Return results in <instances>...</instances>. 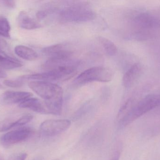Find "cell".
Wrapping results in <instances>:
<instances>
[{
	"label": "cell",
	"instance_id": "obj_23",
	"mask_svg": "<svg viewBox=\"0 0 160 160\" xmlns=\"http://www.w3.org/2000/svg\"><path fill=\"white\" fill-rule=\"evenodd\" d=\"M27 157V154L26 153H20L16 157V160H25Z\"/></svg>",
	"mask_w": 160,
	"mask_h": 160
},
{
	"label": "cell",
	"instance_id": "obj_14",
	"mask_svg": "<svg viewBox=\"0 0 160 160\" xmlns=\"http://www.w3.org/2000/svg\"><path fill=\"white\" fill-rule=\"evenodd\" d=\"M18 23L22 29L33 30L41 27V25L31 18L25 11H21L19 14Z\"/></svg>",
	"mask_w": 160,
	"mask_h": 160
},
{
	"label": "cell",
	"instance_id": "obj_19",
	"mask_svg": "<svg viewBox=\"0 0 160 160\" xmlns=\"http://www.w3.org/2000/svg\"><path fill=\"white\" fill-rule=\"evenodd\" d=\"M6 86L12 88H19L23 85V81L19 78L16 80H6L3 81Z\"/></svg>",
	"mask_w": 160,
	"mask_h": 160
},
{
	"label": "cell",
	"instance_id": "obj_1",
	"mask_svg": "<svg viewBox=\"0 0 160 160\" xmlns=\"http://www.w3.org/2000/svg\"><path fill=\"white\" fill-rule=\"evenodd\" d=\"M29 87L44 100L49 114L59 115L62 111L63 90L58 85L49 82L32 81Z\"/></svg>",
	"mask_w": 160,
	"mask_h": 160
},
{
	"label": "cell",
	"instance_id": "obj_7",
	"mask_svg": "<svg viewBox=\"0 0 160 160\" xmlns=\"http://www.w3.org/2000/svg\"><path fill=\"white\" fill-rule=\"evenodd\" d=\"M70 125L71 122L67 119H51L43 122L39 129L42 135L52 137L62 133Z\"/></svg>",
	"mask_w": 160,
	"mask_h": 160
},
{
	"label": "cell",
	"instance_id": "obj_21",
	"mask_svg": "<svg viewBox=\"0 0 160 160\" xmlns=\"http://www.w3.org/2000/svg\"><path fill=\"white\" fill-rule=\"evenodd\" d=\"M51 9H45L40 10L37 13L36 17L38 20L43 19L46 18L51 12Z\"/></svg>",
	"mask_w": 160,
	"mask_h": 160
},
{
	"label": "cell",
	"instance_id": "obj_28",
	"mask_svg": "<svg viewBox=\"0 0 160 160\" xmlns=\"http://www.w3.org/2000/svg\"></svg>",
	"mask_w": 160,
	"mask_h": 160
},
{
	"label": "cell",
	"instance_id": "obj_15",
	"mask_svg": "<svg viewBox=\"0 0 160 160\" xmlns=\"http://www.w3.org/2000/svg\"><path fill=\"white\" fill-rule=\"evenodd\" d=\"M15 52L19 57L27 61H33L38 57L36 52L32 49L23 45L16 46L15 48Z\"/></svg>",
	"mask_w": 160,
	"mask_h": 160
},
{
	"label": "cell",
	"instance_id": "obj_4",
	"mask_svg": "<svg viewBox=\"0 0 160 160\" xmlns=\"http://www.w3.org/2000/svg\"><path fill=\"white\" fill-rule=\"evenodd\" d=\"M76 73V65H68L60 67L42 73L24 75L19 78L23 81L32 80V81L52 83L54 81H61L68 80L72 78Z\"/></svg>",
	"mask_w": 160,
	"mask_h": 160
},
{
	"label": "cell",
	"instance_id": "obj_5",
	"mask_svg": "<svg viewBox=\"0 0 160 160\" xmlns=\"http://www.w3.org/2000/svg\"><path fill=\"white\" fill-rule=\"evenodd\" d=\"M160 105V95H148L131 108L128 112L120 119V123L122 126H127Z\"/></svg>",
	"mask_w": 160,
	"mask_h": 160
},
{
	"label": "cell",
	"instance_id": "obj_3",
	"mask_svg": "<svg viewBox=\"0 0 160 160\" xmlns=\"http://www.w3.org/2000/svg\"><path fill=\"white\" fill-rule=\"evenodd\" d=\"M96 14L90 5L78 3L65 8L60 13V20L63 22H86L94 19Z\"/></svg>",
	"mask_w": 160,
	"mask_h": 160
},
{
	"label": "cell",
	"instance_id": "obj_2",
	"mask_svg": "<svg viewBox=\"0 0 160 160\" xmlns=\"http://www.w3.org/2000/svg\"><path fill=\"white\" fill-rule=\"evenodd\" d=\"M131 37L137 41H145L160 38V18L148 13L136 15L132 23Z\"/></svg>",
	"mask_w": 160,
	"mask_h": 160
},
{
	"label": "cell",
	"instance_id": "obj_26",
	"mask_svg": "<svg viewBox=\"0 0 160 160\" xmlns=\"http://www.w3.org/2000/svg\"><path fill=\"white\" fill-rule=\"evenodd\" d=\"M0 160H4V158L2 154L0 153Z\"/></svg>",
	"mask_w": 160,
	"mask_h": 160
},
{
	"label": "cell",
	"instance_id": "obj_27",
	"mask_svg": "<svg viewBox=\"0 0 160 160\" xmlns=\"http://www.w3.org/2000/svg\"><path fill=\"white\" fill-rule=\"evenodd\" d=\"M2 42H1V39H0V50H2Z\"/></svg>",
	"mask_w": 160,
	"mask_h": 160
},
{
	"label": "cell",
	"instance_id": "obj_13",
	"mask_svg": "<svg viewBox=\"0 0 160 160\" xmlns=\"http://www.w3.org/2000/svg\"><path fill=\"white\" fill-rule=\"evenodd\" d=\"M22 63L18 59L9 56L2 50H0V68L12 70L21 67Z\"/></svg>",
	"mask_w": 160,
	"mask_h": 160
},
{
	"label": "cell",
	"instance_id": "obj_12",
	"mask_svg": "<svg viewBox=\"0 0 160 160\" xmlns=\"http://www.w3.org/2000/svg\"><path fill=\"white\" fill-rule=\"evenodd\" d=\"M42 53L45 55L52 57L71 56L73 53L67 49L65 45L58 44L46 47L42 49Z\"/></svg>",
	"mask_w": 160,
	"mask_h": 160
},
{
	"label": "cell",
	"instance_id": "obj_16",
	"mask_svg": "<svg viewBox=\"0 0 160 160\" xmlns=\"http://www.w3.org/2000/svg\"><path fill=\"white\" fill-rule=\"evenodd\" d=\"M98 40L108 55L113 56L117 53V47L111 40L103 37H98Z\"/></svg>",
	"mask_w": 160,
	"mask_h": 160
},
{
	"label": "cell",
	"instance_id": "obj_8",
	"mask_svg": "<svg viewBox=\"0 0 160 160\" xmlns=\"http://www.w3.org/2000/svg\"><path fill=\"white\" fill-rule=\"evenodd\" d=\"M32 132L30 128H20L4 134L0 138V142L4 146H10L27 140L31 137Z\"/></svg>",
	"mask_w": 160,
	"mask_h": 160
},
{
	"label": "cell",
	"instance_id": "obj_18",
	"mask_svg": "<svg viewBox=\"0 0 160 160\" xmlns=\"http://www.w3.org/2000/svg\"><path fill=\"white\" fill-rule=\"evenodd\" d=\"M15 121L10 119H6L0 121V132L7 131L14 127Z\"/></svg>",
	"mask_w": 160,
	"mask_h": 160
},
{
	"label": "cell",
	"instance_id": "obj_20",
	"mask_svg": "<svg viewBox=\"0 0 160 160\" xmlns=\"http://www.w3.org/2000/svg\"><path fill=\"white\" fill-rule=\"evenodd\" d=\"M33 119V116L31 114H27L21 117L16 120L14 123V127L21 126L26 125L27 123L32 121Z\"/></svg>",
	"mask_w": 160,
	"mask_h": 160
},
{
	"label": "cell",
	"instance_id": "obj_25",
	"mask_svg": "<svg viewBox=\"0 0 160 160\" xmlns=\"http://www.w3.org/2000/svg\"><path fill=\"white\" fill-rule=\"evenodd\" d=\"M119 154L118 153H117L116 154L115 156H114V157H113L112 159V160H118V158H119Z\"/></svg>",
	"mask_w": 160,
	"mask_h": 160
},
{
	"label": "cell",
	"instance_id": "obj_6",
	"mask_svg": "<svg viewBox=\"0 0 160 160\" xmlns=\"http://www.w3.org/2000/svg\"><path fill=\"white\" fill-rule=\"evenodd\" d=\"M113 77L112 71L108 68L98 66L90 68L82 72L75 80L78 85H83L93 82H108Z\"/></svg>",
	"mask_w": 160,
	"mask_h": 160
},
{
	"label": "cell",
	"instance_id": "obj_11",
	"mask_svg": "<svg viewBox=\"0 0 160 160\" xmlns=\"http://www.w3.org/2000/svg\"><path fill=\"white\" fill-rule=\"evenodd\" d=\"M19 107L23 109H28L36 112L42 114H49L44 101L36 98L30 97L20 103Z\"/></svg>",
	"mask_w": 160,
	"mask_h": 160
},
{
	"label": "cell",
	"instance_id": "obj_17",
	"mask_svg": "<svg viewBox=\"0 0 160 160\" xmlns=\"http://www.w3.org/2000/svg\"><path fill=\"white\" fill-rule=\"evenodd\" d=\"M10 25L8 20L0 16V35L7 38H10Z\"/></svg>",
	"mask_w": 160,
	"mask_h": 160
},
{
	"label": "cell",
	"instance_id": "obj_22",
	"mask_svg": "<svg viewBox=\"0 0 160 160\" xmlns=\"http://www.w3.org/2000/svg\"><path fill=\"white\" fill-rule=\"evenodd\" d=\"M2 2L6 6L10 8H14L16 6V3L14 1L5 0V1H2Z\"/></svg>",
	"mask_w": 160,
	"mask_h": 160
},
{
	"label": "cell",
	"instance_id": "obj_9",
	"mask_svg": "<svg viewBox=\"0 0 160 160\" xmlns=\"http://www.w3.org/2000/svg\"><path fill=\"white\" fill-rule=\"evenodd\" d=\"M32 94L30 92L22 91H7L0 96V102L4 105L20 103L27 99L32 97Z\"/></svg>",
	"mask_w": 160,
	"mask_h": 160
},
{
	"label": "cell",
	"instance_id": "obj_10",
	"mask_svg": "<svg viewBox=\"0 0 160 160\" xmlns=\"http://www.w3.org/2000/svg\"><path fill=\"white\" fill-rule=\"evenodd\" d=\"M142 70V66L140 63L132 65L123 76L122 83L124 87L130 88L140 78Z\"/></svg>",
	"mask_w": 160,
	"mask_h": 160
},
{
	"label": "cell",
	"instance_id": "obj_29",
	"mask_svg": "<svg viewBox=\"0 0 160 160\" xmlns=\"http://www.w3.org/2000/svg\"></svg>",
	"mask_w": 160,
	"mask_h": 160
},
{
	"label": "cell",
	"instance_id": "obj_24",
	"mask_svg": "<svg viewBox=\"0 0 160 160\" xmlns=\"http://www.w3.org/2000/svg\"><path fill=\"white\" fill-rule=\"evenodd\" d=\"M7 76V75L6 73L0 69V78L4 79V78H6Z\"/></svg>",
	"mask_w": 160,
	"mask_h": 160
}]
</instances>
